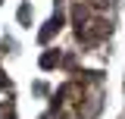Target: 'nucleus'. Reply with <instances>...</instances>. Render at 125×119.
Segmentation results:
<instances>
[{"label": "nucleus", "instance_id": "f257e3e1", "mask_svg": "<svg viewBox=\"0 0 125 119\" xmlns=\"http://www.w3.org/2000/svg\"><path fill=\"white\" fill-rule=\"evenodd\" d=\"M0 119H13V110H10V107H6V104L0 107Z\"/></svg>", "mask_w": 125, "mask_h": 119}, {"label": "nucleus", "instance_id": "f03ea898", "mask_svg": "<svg viewBox=\"0 0 125 119\" xmlns=\"http://www.w3.org/2000/svg\"><path fill=\"white\" fill-rule=\"evenodd\" d=\"M3 85H6V75H3V72H0V88H3Z\"/></svg>", "mask_w": 125, "mask_h": 119}]
</instances>
